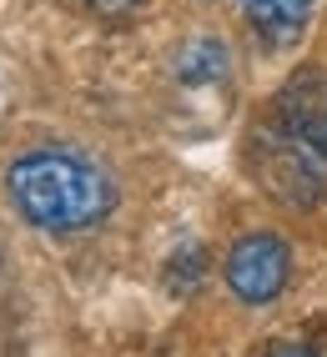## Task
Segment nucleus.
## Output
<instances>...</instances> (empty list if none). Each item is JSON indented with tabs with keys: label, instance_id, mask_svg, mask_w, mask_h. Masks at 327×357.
<instances>
[{
	"label": "nucleus",
	"instance_id": "4",
	"mask_svg": "<svg viewBox=\"0 0 327 357\" xmlns=\"http://www.w3.org/2000/svg\"><path fill=\"white\" fill-rule=\"evenodd\" d=\"M277 126L307 141L317 156H327V76L302 70L277 91Z\"/></svg>",
	"mask_w": 327,
	"mask_h": 357
},
{
	"label": "nucleus",
	"instance_id": "3",
	"mask_svg": "<svg viewBox=\"0 0 327 357\" xmlns=\"http://www.w3.org/2000/svg\"><path fill=\"white\" fill-rule=\"evenodd\" d=\"M287 272H292V252H287L282 236H272V231L242 236V242L227 252V287L252 307H262V302H272L282 292Z\"/></svg>",
	"mask_w": 327,
	"mask_h": 357
},
{
	"label": "nucleus",
	"instance_id": "7",
	"mask_svg": "<svg viewBox=\"0 0 327 357\" xmlns=\"http://www.w3.org/2000/svg\"><path fill=\"white\" fill-rule=\"evenodd\" d=\"M267 357H322L317 347H307V342H272L267 347Z\"/></svg>",
	"mask_w": 327,
	"mask_h": 357
},
{
	"label": "nucleus",
	"instance_id": "5",
	"mask_svg": "<svg viewBox=\"0 0 327 357\" xmlns=\"http://www.w3.org/2000/svg\"><path fill=\"white\" fill-rule=\"evenodd\" d=\"M242 10H247L257 36H267L272 45H287V40L302 36V26H307L312 0H242Z\"/></svg>",
	"mask_w": 327,
	"mask_h": 357
},
{
	"label": "nucleus",
	"instance_id": "1",
	"mask_svg": "<svg viewBox=\"0 0 327 357\" xmlns=\"http://www.w3.org/2000/svg\"><path fill=\"white\" fill-rule=\"evenodd\" d=\"M6 192L40 231H86L116 202L111 176L76 151H26L6 172Z\"/></svg>",
	"mask_w": 327,
	"mask_h": 357
},
{
	"label": "nucleus",
	"instance_id": "6",
	"mask_svg": "<svg viewBox=\"0 0 327 357\" xmlns=\"http://www.w3.org/2000/svg\"><path fill=\"white\" fill-rule=\"evenodd\" d=\"M176 76L186 86H206V81H222L227 76V45L222 40H186L181 56H176Z\"/></svg>",
	"mask_w": 327,
	"mask_h": 357
},
{
	"label": "nucleus",
	"instance_id": "2",
	"mask_svg": "<svg viewBox=\"0 0 327 357\" xmlns=\"http://www.w3.org/2000/svg\"><path fill=\"white\" fill-rule=\"evenodd\" d=\"M257 146V176H262V186L277 197V202H287V206H312L322 197V186H327V156H317L307 141H297L292 131L282 126H267V131H257L252 136Z\"/></svg>",
	"mask_w": 327,
	"mask_h": 357
},
{
	"label": "nucleus",
	"instance_id": "8",
	"mask_svg": "<svg viewBox=\"0 0 327 357\" xmlns=\"http://www.w3.org/2000/svg\"><path fill=\"white\" fill-rule=\"evenodd\" d=\"M91 6H101V10H126L131 0H91Z\"/></svg>",
	"mask_w": 327,
	"mask_h": 357
}]
</instances>
